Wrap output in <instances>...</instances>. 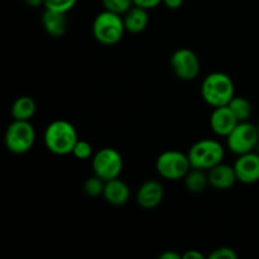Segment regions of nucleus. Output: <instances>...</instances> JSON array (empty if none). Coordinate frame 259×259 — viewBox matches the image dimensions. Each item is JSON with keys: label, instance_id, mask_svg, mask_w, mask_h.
<instances>
[{"label": "nucleus", "instance_id": "nucleus-11", "mask_svg": "<svg viewBox=\"0 0 259 259\" xmlns=\"http://www.w3.org/2000/svg\"><path fill=\"white\" fill-rule=\"evenodd\" d=\"M164 197L163 185L157 180L144 181L137 191V204L144 210H153L161 205Z\"/></svg>", "mask_w": 259, "mask_h": 259}, {"label": "nucleus", "instance_id": "nucleus-26", "mask_svg": "<svg viewBox=\"0 0 259 259\" xmlns=\"http://www.w3.org/2000/svg\"><path fill=\"white\" fill-rule=\"evenodd\" d=\"M162 3H163L164 7L168 8V9L176 10V9H179V8L182 7V4H184V0H163Z\"/></svg>", "mask_w": 259, "mask_h": 259}, {"label": "nucleus", "instance_id": "nucleus-6", "mask_svg": "<svg viewBox=\"0 0 259 259\" xmlns=\"http://www.w3.org/2000/svg\"><path fill=\"white\" fill-rule=\"evenodd\" d=\"M91 167L94 175L103 179L104 181H109L120 176L124 168V161L116 149L106 147L94 153L91 158Z\"/></svg>", "mask_w": 259, "mask_h": 259}, {"label": "nucleus", "instance_id": "nucleus-20", "mask_svg": "<svg viewBox=\"0 0 259 259\" xmlns=\"http://www.w3.org/2000/svg\"><path fill=\"white\" fill-rule=\"evenodd\" d=\"M104 187H105V181H104L103 179H100L99 176H96V175L89 177V179L83 182V192H85L89 197L103 196Z\"/></svg>", "mask_w": 259, "mask_h": 259}, {"label": "nucleus", "instance_id": "nucleus-27", "mask_svg": "<svg viewBox=\"0 0 259 259\" xmlns=\"http://www.w3.org/2000/svg\"><path fill=\"white\" fill-rule=\"evenodd\" d=\"M184 259H204V254L197 250H187L184 255H182Z\"/></svg>", "mask_w": 259, "mask_h": 259}, {"label": "nucleus", "instance_id": "nucleus-29", "mask_svg": "<svg viewBox=\"0 0 259 259\" xmlns=\"http://www.w3.org/2000/svg\"><path fill=\"white\" fill-rule=\"evenodd\" d=\"M24 3L30 8H38L40 5L45 7V0H24Z\"/></svg>", "mask_w": 259, "mask_h": 259}, {"label": "nucleus", "instance_id": "nucleus-25", "mask_svg": "<svg viewBox=\"0 0 259 259\" xmlns=\"http://www.w3.org/2000/svg\"><path fill=\"white\" fill-rule=\"evenodd\" d=\"M162 2H163V0H133V5H137V7H141L149 10L158 7L159 4H162Z\"/></svg>", "mask_w": 259, "mask_h": 259}, {"label": "nucleus", "instance_id": "nucleus-2", "mask_svg": "<svg viewBox=\"0 0 259 259\" xmlns=\"http://www.w3.org/2000/svg\"><path fill=\"white\" fill-rule=\"evenodd\" d=\"M201 95L205 103L212 108L228 105L235 96L234 82L227 73L212 72L202 81Z\"/></svg>", "mask_w": 259, "mask_h": 259}, {"label": "nucleus", "instance_id": "nucleus-13", "mask_svg": "<svg viewBox=\"0 0 259 259\" xmlns=\"http://www.w3.org/2000/svg\"><path fill=\"white\" fill-rule=\"evenodd\" d=\"M103 197L108 204L113 206H123L131 199V189L119 177L109 180V181H105Z\"/></svg>", "mask_w": 259, "mask_h": 259}, {"label": "nucleus", "instance_id": "nucleus-21", "mask_svg": "<svg viewBox=\"0 0 259 259\" xmlns=\"http://www.w3.org/2000/svg\"><path fill=\"white\" fill-rule=\"evenodd\" d=\"M101 4L109 12L124 15L133 7V0H101Z\"/></svg>", "mask_w": 259, "mask_h": 259}, {"label": "nucleus", "instance_id": "nucleus-23", "mask_svg": "<svg viewBox=\"0 0 259 259\" xmlns=\"http://www.w3.org/2000/svg\"><path fill=\"white\" fill-rule=\"evenodd\" d=\"M77 0H45V9L68 13L76 5Z\"/></svg>", "mask_w": 259, "mask_h": 259}, {"label": "nucleus", "instance_id": "nucleus-30", "mask_svg": "<svg viewBox=\"0 0 259 259\" xmlns=\"http://www.w3.org/2000/svg\"><path fill=\"white\" fill-rule=\"evenodd\" d=\"M255 152H257V153L259 154V141H258V143H257V147H255V149H254Z\"/></svg>", "mask_w": 259, "mask_h": 259}, {"label": "nucleus", "instance_id": "nucleus-5", "mask_svg": "<svg viewBox=\"0 0 259 259\" xmlns=\"http://www.w3.org/2000/svg\"><path fill=\"white\" fill-rule=\"evenodd\" d=\"M35 129L30 121L13 120L4 134L5 148L13 154H24L35 143Z\"/></svg>", "mask_w": 259, "mask_h": 259}, {"label": "nucleus", "instance_id": "nucleus-22", "mask_svg": "<svg viewBox=\"0 0 259 259\" xmlns=\"http://www.w3.org/2000/svg\"><path fill=\"white\" fill-rule=\"evenodd\" d=\"M73 157L76 159H80V161H86L89 158H93L94 153H93V147L91 144L89 143L88 141H83V139H78L77 143L75 144L72 151Z\"/></svg>", "mask_w": 259, "mask_h": 259}, {"label": "nucleus", "instance_id": "nucleus-16", "mask_svg": "<svg viewBox=\"0 0 259 259\" xmlns=\"http://www.w3.org/2000/svg\"><path fill=\"white\" fill-rule=\"evenodd\" d=\"M123 19L126 32L132 33V34H138V33H142L143 30H146V28L148 27V10L144 9V8L133 5L123 15Z\"/></svg>", "mask_w": 259, "mask_h": 259}, {"label": "nucleus", "instance_id": "nucleus-24", "mask_svg": "<svg viewBox=\"0 0 259 259\" xmlns=\"http://www.w3.org/2000/svg\"><path fill=\"white\" fill-rule=\"evenodd\" d=\"M210 259H237L238 254L233 248L222 247L215 249L211 254L209 255Z\"/></svg>", "mask_w": 259, "mask_h": 259}, {"label": "nucleus", "instance_id": "nucleus-3", "mask_svg": "<svg viewBox=\"0 0 259 259\" xmlns=\"http://www.w3.org/2000/svg\"><path fill=\"white\" fill-rule=\"evenodd\" d=\"M93 35L104 46H113L120 42L126 32L123 15L104 9L93 22Z\"/></svg>", "mask_w": 259, "mask_h": 259}, {"label": "nucleus", "instance_id": "nucleus-31", "mask_svg": "<svg viewBox=\"0 0 259 259\" xmlns=\"http://www.w3.org/2000/svg\"><path fill=\"white\" fill-rule=\"evenodd\" d=\"M257 128H258V132H259V121H258V124H257Z\"/></svg>", "mask_w": 259, "mask_h": 259}, {"label": "nucleus", "instance_id": "nucleus-12", "mask_svg": "<svg viewBox=\"0 0 259 259\" xmlns=\"http://www.w3.org/2000/svg\"><path fill=\"white\" fill-rule=\"evenodd\" d=\"M238 123L239 121H238V119L235 118V115L228 105L214 108L211 115H210L211 131L219 137H225L227 138L230 134V132L237 126Z\"/></svg>", "mask_w": 259, "mask_h": 259}, {"label": "nucleus", "instance_id": "nucleus-15", "mask_svg": "<svg viewBox=\"0 0 259 259\" xmlns=\"http://www.w3.org/2000/svg\"><path fill=\"white\" fill-rule=\"evenodd\" d=\"M67 13L56 12V10L45 9L42 15V24L46 33L53 38L62 37L68 27Z\"/></svg>", "mask_w": 259, "mask_h": 259}, {"label": "nucleus", "instance_id": "nucleus-9", "mask_svg": "<svg viewBox=\"0 0 259 259\" xmlns=\"http://www.w3.org/2000/svg\"><path fill=\"white\" fill-rule=\"evenodd\" d=\"M171 68L177 78L182 81H192L200 73V60L190 48H179L171 56Z\"/></svg>", "mask_w": 259, "mask_h": 259}, {"label": "nucleus", "instance_id": "nucleus-14", "mask_svg": "<svg viewBox=\"0 0 259 259\" xmlns=\"http://www.w3.org/2000/svg\"><path fill=\"white\" fill-rule=\"evenodd\" d=\"M207 177H209L210 186L217 190H229L238 181L234 167L224 164L223 162L209 169Z\"/></svg>", "mask_w": 259, "mask_h": 259}, {"label": "nucleus", "instance_id": "nucleus-19", "mask_svg": "<svg viewBox=\"0 0 259 259\" xmlns=\"http://www.w3.org/2000/svg\"><path fill=\"white\" fill-rule=\"evenodd\" d=\"M228 106L233 111V114H234L235 118L238 119L239 123L240 121H248L250 116H252V104H250V101L248 99L243 98V96H234L229 101Z\"/></svg>", "mask_w": 259, "mask_h": 259}, {"label": "nucleus", "instance_id": "nucleus-1", "mask_svg": "<svg viewBox=\"0 0 259 259\" xmlns=\"http://www.w3.org/2000/svg\"><path fill=\"white\" fill-rule=\"evenodd\" d=\"M77 141V131L67 120L52 121L48 124L43 134L46 148L56 156H67L72 153Z\"/></svg>", "mask_w": 259, "mask_h": 259}, {"label": "nucleus", "instance_id": "nucleus-17", "mask_svg": "<svg viewBox=\"0 0 259 259\" xmlns=\"http://www.w3.org/2000/svg\"><path fill=\"white\" fill-rule=\"evenodd\" d=\"M35 111H37V104L33 100V98L27 95L15 99L10 108L13 120L30 121V119L34 116Z\"/></svg>", "mask_w": 259, "mask_h": 259}, {"label": "nucleus", "instance_id": "nucleus-10", "mask_svg": "<svg viewBox=\"0 0 259 259\" xmlns=\"http://www.w3.org/2000/svg\"><path fill=\"white\" fill-rule=\"evenodd\" d=\"M233 167L237 180L242 184L250 185L259 181V154L255 151L238 156Z\"/></svg>", "mask_w": 259, "mask_h": 259}, {"label": "nucleus", "instance_id": "nucleus-28", "mask_svg": "<svg viewBox=\"0 0 259 259\" xmlns=\"http://www.w3.org/2000/svg\"><path fill=\"white\" fill-rule=\"evenodd\" d=\"M159 258H161V259H180L182 257L180 254H177V253L171 252V250H167V252L162 253L161 257H159Z\"/></svg>", "mask_w": 259, "mask_h": 259}, {"label": "nucleus", "instance_id": "nucleus-8", "mask_svg": "<svg viewBox=\"0 0 259 259\" xmlns=\"http://www.w3.org/2000/svg\"><path fill=\"white\" fill-rule=\"evenodd\" d=\"M259 141L257 125L249 121H240L227 137V147L237 156L253 152Z\"/></svg>", "mask_w": 259, "mask_h": 259}, {"label": "nucleus", "instance_id": "nucleus-18", "mask_svg": "<svg viewBox=\"0 0 259 259\" xmlns=\"http://www.w3.org/2000/svg\"><path fill=\"white\" fill-rule=\"evenodd\" d=\"M184 181L187 191L191 192V194H200L210 185L206 171L199 168H192V167L187 172L186 176L184 177Z\"/></svg>", "mask_w": 259, "mask_h": 259}, {"label": "nucleus", "instance_id": "nucleus-4", "mask_svg": "<svg viewBox=\"0 0 259 259\" xmlns=\"http://www.w3.org/2000/svg\"><path fill=\"white\" fill-rule=\"evenodd\" d=\"M224 154L225 149L220 142L206 138L192 144L187 156L192 168L209 171L212 167L222 163Z\"/></svg>", "mask_w": 259, "mask_h": 259}, {"label": "nucleus", "instance_id": "nucleus-7", "mask_svg": "<svg viewBox=\"0 0 259 259\" xmlns=\"http://www.w3.org/2000/svg\"><path fill=\"white\" fill-rule=\"evenodd\" d=\"M158 175L169 181L184 179L191 169L189 156L180 151H166L158 156L156 161Z\"/></svg>", "mask_w": 259, "mask_h": 259}]
</instances>
